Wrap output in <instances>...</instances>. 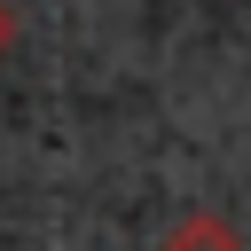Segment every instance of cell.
<instances>
[{"instance_id":"obj_1","label":"cell","mask_w":251,"mask_h":251,"mask_svg":"<svg viewBox=\"0 0 251 251\" xmlns=\"http://www.w3.org/2000/svg\"><path fill=\"white\" fill-rule=\"evenodd\" d=\"M165 251H235V235H227L220 220H188V227H173Z\"/></svg>"},{"instance_id":"obj_2","label":"cell","mask_w":251,"mask_h":251,"mask_svg":"<svg viewBox=\"0 0 251 251\" xmlns=\"http://www.w3.org/2000/svg\"><path fill=\"white\" fill-rule=\"evenodd\" d=\"M8 39H16V24H8V8H0V55H8Z\"/></svg>"}]
</instances>
